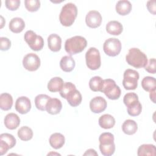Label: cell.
<instances>
[{"mask_svg":"<svg viewBox=\"0 0 156 156\" xmlns=\"http://www.w3.org/2000/svg\"><path fill=\"white\" fill-rule=\"evenodd\" d=\"M142 88L146 91H151L156 89V80L153 77H144L141 81Z\"/></svg>","mask_w":156,"mask_h":156,"instance_id":"30","label":"cell"},{"mask_svg":"<svg viewBox=\"0 0 156 156\" xmlns=\"http://www.w3.org/2000/svg\"><path fill=\"white\" fill-rule=\"evenodd\" d=\"M85 60L87 67L91 70L99 69L101 65L100 52L94 47L90 48L85 54Z\"/></svg>","mask_w":156,"mask_h":156,"instance_id":"6","label":"cell"},{"mask_svg":"<svg viewBox=\"0 0 156 156\" xmlns=\"http://www.w3.org/2000/svg\"><path fill=\"white\" fill-rule=\"evenodd\" d=\"M104 80L100 76H94L89 81L90 88L93 91H101L102 88Z\"/></svg>","mask_w":156,"mask_h":156,"instance_id":"33","label":"cell"},{"mask_svg":"<svg viewBox=\"0 0 156 156\" xmlns=\"http://www.w3.org/2000/svg\"><path fill=\"white\" fill-rule=\"evenodd\" d=\"M20 124V117L14 113L7 114L4 118V125L8 129L14 130L16 129Z\"/></svg>","mask_w":156,"mask_h":156,"instance_id":"16","label":"cell"},{"mask_svg":"<svg viewBox=\"0 0 156 156\" xmlns=\"http://www.w3.org/2000/svg\"><path fill=\"white\" fill-rule=\"evenodd\" d=\"M104 52L108 56L118 55L121 50V43L116 38H110L106 40L103 44Z\"/></svg>","mask_w":156,"mask_h":156,"instance_id":"9","label":"cell"},{"mask_svg":"<svg viewBox=\"0 0 156 156\" xmlns=\"http://www.w3.org/2000/svg\"><path fill=\"white\" fill-rule=\"evenodd\" d=\"M24 4L26 9L31 12H36L40 7V1L38 0H25Z\"/></svg>","mask_w":156,"mask_h":156,"instance_id":"35","label":"cell"},{"mask_svg":"<svg viewBox=\"0 0 156 156\" xmlns=\"http://www.w3.org/2000/svg\"><path fill=\"white\" fill-rule=\"evenodd\" d=\"M87 45L86 39L82 36H74L67 39L65 43V49L69 55L81 52Z\"/></svg>","mask_w":156,"mask_h":156,"instance_id":"3","label":"cell"},{"mask_svg":"<svg viewBox=\"0 0 156 156\" xmlns=\"http://www.w3.org/2000/svg\"><path fill=\"white\" fill-rule=\"evenodd\" d=\"M115 124V119L111 115L104 114L99 118V125L103 129H111L113 127Z\"/></svg>","mask_w":156,"mask_h":156,"instance_id":"23","label":"cell"},{"mask_svg":"<svg viewBox=\"0 0 156 156\" xmlns=\"http://www.w3.org/2000/svg\"><path fill=\"white\" fill-rule=\"evenodd\" d=\"M11 46L10 40L6 37L0 38V49L1 51H7Z\"/></svg>","mask_w":156,"mask_h":156,"instance_id":"39","label":"cell"},{"mask_svg":"<svg viewBox=\"0 0 156 156\" xmlns=\"http://www.w3.org/2000/svg\"><path fill=\"white\" fill-rule=\"evenodd\" d=\"M147 8L149 12L152 13L153 15L155 14V10H156V7H155V1H149L147 2Z\"/></svg>","mask_w":156,"mask_h":156,"instance_id":"40","label":"cell"},{"mask_svg":"<svg viewBox=\"0 0 156 156\" xmlns=\"http://www.w3.org/2000/svg\"><path fill=\"white\" fill-rule=\"evenodd\" d=\"M107 105L106 100L101 96H96L90 102V110L94 113H100L104 112L106 109Z\"/></svg>","mask_w":156,"mask_h":156,"instance_id":"13","label":"cell"},{"mask_svg":"<svg viewBox=\"0 0 156 156\" xmlns=\"http://www.w3.org/2000/svg\"><path fill=\"white\" fill-rule=\"evenodd\" d=\"M75 89H76V88L74 84L71 82H65L59 91L60 94L63 98L66 99L68 94Z\"/></svg>","mask_w":156,"mask_h":156,"instance_id":"34","label":"cell"},{"mask_svg":"<svg viewBox=\"0 0 156 156\" xmlns=\"http://www.w3.org/2000/svg\"><path fill=\"white\" fill-rule=\"evenodd\" d=\"M149 97H150L151 100L154 103H155V90L150 91Z\"/></svg>","mask_w":156,"mask_h":156,"instance_id":"42","label":"cell"},{"mask_svg":"<svg viewBox=\"0 0 156 156\" xmlns=\"http://www.w3.org/2000/svg\"><path fill=\"white\" fill-rule=\"evenodd\" d=\"M156 61L154 58H151L147 62V65L144 66V69L146 71L151 74H155L156 72Z\"/></svg>","mask_w":156,"mask_h":156,"instance_id":"38","label":"cell"},{"mask_svg":"<svg viewBox=\"0 0 156 156\" xmlns=\"http://www.w3.org/2000/svg\"><path fill=\"white\" fill-rule=\"evenodd\" d=\"M127 63L136 68L144 67L147 63L146 55L138 48H133L129 50L128 54L126 56Z\"/></svg>","mask_w":156,"mask_h":156,"instance_id":"1","label":"cell"},{"mask_svg":"<svg viewBox=\"0 0 156 156\" xmlns=\"http://www.w3.org/2000/svg\"><path fill=\"white\" fill-rule=\"evenodd\" d=\"M136 101H138V96L136 93L132 92L126 94L123 98V102L126 106Z\"/></svg>","mask_w":156,"mask_h":156,"instance_id":"36","label":"cell"},{"mask_svg":"<svg viewBox=\"0 0 156 156\" xmlns=\"http://www.w3.org/2000/svg\"><path fill=\"white\" fill-rule=\"evenodd\" d=\"M13 105V98L7 93H4L0 95V108L4 111L10 110Z\"/></svg>","mask_w":156,"mask_h":156,"instance_id":"25","label":"cell"},{"mask_svg":"<svg viewBox=\"0 0 156 156\" xmlns=\"http://www.w3.org/2000/svg\"><path fill=\"white\" fill-rule=\"evenodd\" d=\"M138 129L136 122L132 119L126 120L122 125V130L123 132L127 135H131L136 133Z\"/></svg>","mask_w":156,"mask_h":156,"instance_id":"26","label":"cell"},{"mask_svg":"<svg viewBox=\"0 0 156 156\" xmlns=\"http://www.w3.org/2000/svg\"><path fill=\"white\" fill-rule=\"evenodd\" d=\"M116 11L120 15H127L132 10V5L130 1L127 0H121L118 1L116 4Z\"/></svg>","mask_w":156,"mask_h":156,"instance_id":"19","label":"cell"},{"mask_svg":"<svg viewBox=\"0 0 156 156\" xmlns=\"http://www.w3.org/2000/svg\"><path fill=\"white\" fill-rule=\"evenodd\" d=\"M20 0H7L5 1L6 7L12 11L16 10L20 7Z\"/></svg>","mask_w":156,"mask_h":156,"instance_id":"37","label":"cell"},{"mask_svg":"<svg viewBox=\"0 0 156 156\" xmlns=\"http://www.w3.org/2000/svg\"><path fill=\"white\" fill-rule=\"evenodd\" d=\"M127 108V113L130 116H138L142 110V105L139 101H134L126 106Z\"/></svg>","mask_w":156,"mask_h":156,"instance_id":"31","label":"cell"},{"mask_svg":"<svg viewBox=\"0 0 156 156\" xmlns=\"http://www.w3.org/2000/svg\"><path fill=\"white\" fill-rule=\"evenodd\" d=\"M16 139L11 134L4 133L0 135V154L2 155L7 153L9 149H11L16 144Z\"/></svg>","mask_w":156,"mask_h":156,"instance_id":"11","label":"cell"},{"mask_svg":"<svg viewBox=\"0 0 156 156\" xmlns=\"http://www.w3.org/2000/svg\"><path fill=\"white\" fill-rule=\"evenodd\" d=\"M62 108V104L57 98H50L46 105V111L51 115L59 113Z\"/></svg>","mask_w":156,"mask_h":156,"instance_id":"15","label":"cell"},{"mask_svg":"<svg viewBox=\"0 0 156 156\" xmlns=\"http://www.w3.org/2000/svg\"><path fill=\"white\" fill-rule=\"evenodd\" d=\"M99 149L104 156H110L115 151L114 136L110 132H104L101 134L99 138Z\"/></svg>","mask_w":156,"mask_h":156,"instance_id":"4","label":"cell"},{"mask_svg":"<svg viewBox=\"0 0 156 156\" xmlns=\"http://www.w3.org/2000/svg\"><path fill=\"white\" fill-rule=\"evenodd\" d=\"M85 22L89 27L97 28L101 24L102 16L98 11L91 10L86 15Z\"/></svg>","mask_w":156,"mask_h":156,"instance_id":"12","label":"cell"},{"mask_svg":"<svg viewBox=\"0 0 156 156\" xmlns=\"http://www.w3.org/2000/svg\"><path fill=\"white\" fill-rule=\"evenodd\" d=\"M24 38L30 48L34 51H39L44 46V40L42 37L37 35L32 30L26 31Z\"/></svg>","mask_w":156,"mask_h":156,"instance_id":"7","label":"cell"},{"mask_svg":"<svg viewBox=\"0 0 156 156\" xmlns=\"http://www.w3.org/2000/svg\"><path fill=\"white\" fill-rule=\"evenodd\" d=\"M48 46L49 49L53 52H58L62 47V39L59 35L52 34L48 37Z\"/></svg>","mask_w":156,"mask_h":156,"instance_id":"17","label":"cell"},{"mask_svg":"<svg viewBox=\"0 0 156 156\" xmlns=\"http://www.w3.org/2000/svg\"><path fill=\"white\" fill-rule=\"evenodd\" d=\"M77 15V9L73 3L69 2L65 4L59 15L60 23L66 27L71 26L74 22Z\"/></svg>","mask_w":156,"mask_h":156,"instance_id":"2","label":"cell"},{"mask_svg":"<svg viewBox=\"0 0 156 156\" xmlns=\"http://www.w3.org/2000/svg\"><path fill=\"white\" fill-rule=\"evenodd\" d=\"M66 99L71 106L77 107L80 104L82 97L79 91L75 89L68 94Z\"/></svg>","mask_w":156,"mask_h":156,"instance_id":"24","label":"cell"},{"mask_svg":"<svg viewBox=\"0 0 156 156\" xmlns=\"http://www.w3.org/2000/svg\"><path fill=\"white\" fill-rule=\"evenodd\" d=\"M137 155L138 156H155L156 155V148L155 145L151 144H144L141 145L138 149Z\"/></svg>","mask_w":156,"mask_h":156,"instance_id":"27","label":"cell"},{"mask_svg":"<svg viewBox=\"0 0 156 156\" xmlns=\"http://www.w3.org/2000/svg\"><path fill=\"white\" fill-rule=\"evenodd\" d=\"M51 97L46 94H40L35 98V105L38 110L45 111L46 110V105Z\"/></svg>","mask_w":156,"mask_h":156,"instance_id":"29","label":"cell"},{"mask_svg":"<svg viewBox=\"0 0 156 156\" xmlns=\"http://www.w3.org/2000/svg\"><path fill=\"white\" fill-rule=\"evenodd\" d=\"M63 80L60 77L52 78L48 83V89L51 92L60 91L63 85Z\"/></svg>","mask_w":156,"mask_h":156,"instance_id":"28","label":"cell"},{"mask_svg":"<svg viewBox=\"0 0 156 156\" xmlns=\"http://www.w3.org/2000/svg\"><path fill=\"white\" fill-rule=\"evenodd\" d=\"M18 136L23 141H29L33 137L32 130L27 126H23L18 130Z\"/></svg>","mask_w":156,"mask_h":156,"instance_id":"32","label":"cell"},{"mask_svg":"<svg viewBox=\"0 0 156 156\" xmlns=\"http://www.w3.org/2000/svg\"><path fill=\"white\" fill-rule=\"evenodd\" d=\"M65 141V136L60 133H54L52 134L49 139L51 146L55 149L61 148L64 145Z\"/></svg>","mask_w":156,"mask_h":156,"instance_id":"18","label":"cell"},{"mask_svg":"<svg viewBox=\"0 0 156 156\" xmlns=\"http://www.w3.org/2000/svg\"><path fill=\"white\" fill-rule=\"evenodd\" d=\"M15 109L21 114H26L31 109V102L26 96L19 97L15 102Z\"/></svg>","mask_w":156,"mask_h":156,"instance_id":"14","label":"cell"},{"mask_svg":"<svg viewBox=\"0 0 156 156\" xmlns=\"http://www.w3.org/2000/svg\"><path fill=\"white\" fill-rule=\"evenodd\" d=\"M101 92L104 93L108 99L112 100L119 99L121 93V89L119 86L116 84L115 80L111 79H106L104 80Z\"/></svg>","mask_w":156,"mask_h":156,"instance_id":"5","label":"cell"},{"mask_svg":"<svg viewBox=\"0 0 156 156\" xmlns=\"http://www.w3.org/2000/svg\"><path fill=\"white\" fill-rule=\"evenodd\" d=\"M9 27L12 32L15 34L20 33L25 27V23L21 18L15 17L10 20Z\"/></svg>","mask_w":156,"mask_h":156,"instance_id":"20","label":"cell"},{"mask_svg":"<svg viewBox=\"0 0 156 156\" xmlns=\"http://www.w3.org/2000/svg\"><path fill=\"white\" fill-rule=\"evenodd\" d=\"M139 79L138 73L132 69H127L124 73L122 85L126 90H133L137 88Z\"/></svg>","mask_w":156,"mask_h":156,"instance_id":"8","label":"cell"},{"mask_svg":"<svg viewBox=\"0 0 156 156\" xmlns=\"http://www.w3.org/2000/svg\"><path fill=\"white\" fill-rule=\"evenodd\" d=\"M122 30V25L118 21H110L106 25V30L110 35H119Z\"/></svg>","mask_w":156,"mask_h":156,"instance_id":"22","label":"cell"},{"mask_svg":"<svg viewBox=\"0 0 156 156\" xmlns=\"http://www.w3.org/2000/svg\"><path fill=\"white\" fill-rule=\"evenodd\" d=\"M40 63L39 57L34 53L26 54L23 60V65L24 68L29 71L37 70L40 66Z\"/></svg>","mask_w":156,"mask_h":156,"instance_id":"10","label":"cell"},{"mask_svg":"<svg viewBox=\"0 0 156 156\" xmlns=\"http://www.w3.org/2000/svg\"><path fill=\"white\" fill-rule=\"evenodd\" d=\"M83 155H98V153L93 149H89L86 151L83 154Z\"/></svg>","mask_w":156,"mask_h":156,"instance_id":"41","label":"cell"},{"mask_svg":"<svg viewBox=\"0 0 156 156\" xmlns=\"http://www.w3.org/2000/svg\"><path fill=\"white\" fill-rule=\"evenodd\" d=\"M76 63L74 58L68 55L63 57L60 62V68L65 72H71L75 67Z\"/></svg>","mask_w":156,"mask_h":156,"instance_id":"21","label":"cell"}]
</instances>
